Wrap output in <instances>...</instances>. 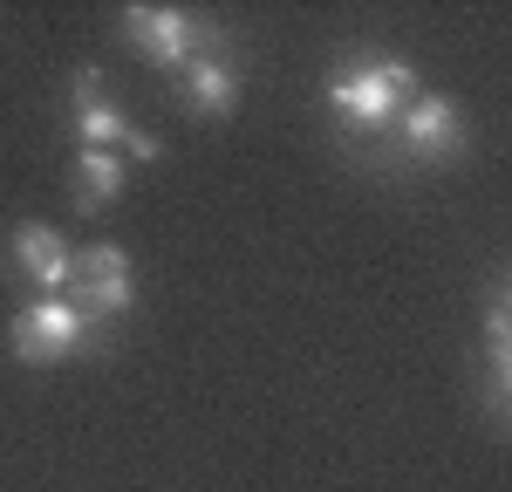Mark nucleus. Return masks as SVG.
Here are the masks:
<instances>
[{
  "label": "nucleus",
  "mask_w": 512,
  "mask_h": 492,
  "mask_svg": "<svg viewBox=\"0 0 512 492\" xmlns=\"http://www.w3.org/2000/svg\"><path fill=\"white\" fill-rule=\"evenodd\" d=\"M417 96V69L410 62H390V55H362V62H342L328 76V110L355 130H390Z\"/></svg>",
  "instance_id": "obj_1"
},
{
  "label": "nucleus",
  "mask_w": 512,
  "mask_h": 492,
  "mask_svg": "<svg viewBox=\"0 0 512 492\" xmlns=\"http://www.w3.org/2000/svg\"><path fill=\"white\" fill-rule=\"evenodd\" d=\"M62 301H76L89 322L123 315V308L137 301V267H130V253H123V246H82L76 267H69V294H62Z\"/></svg>",
  "instance_id": "obj_5"
},
{
  "label": "nucleus",
  "mask_w": 512,
  "mask_h": 492,
  "mask_svg": "<svg viewBox=\"0 0 512 492\" xmlns=\"http://www.w3.org/2000/svg\"><path fill=\"white\" fill-rule=\"evenodd\" d=\"M123 41H130L144 62H158L164 76H185L198 55L219 48V28L192 21L185 7H123Z\"/></svg>",
  "instance_id": "obj_3"
},
{
  "label": "nucleus",
  "mask_w": 512,
  "mask_h": 492,
  "mask_svg": "<svg viewBox=\"0 0 512 492\" xmlns=\"http://www.w3.org/2000/svg\"><path fill=\"white\" fill-rule=\"evenodd\" d=\"M69 185H76V205H82V212H103V205L117 199V185H123V158H117V151H76Z\"/></svg>",
  "instance_id": "obj_9"
},
{
  "label": "nucleus",
  "mask_w": 512,
  "mask_h": 492,
  "mask_svg": "<svg viewBox=\"0 0 512 492\" xmlns=\"http://www.w3.org/2000/svg\"><path fill=\"white\" fill-rule=\"evenodd\" d=\"M14 267L41 287V294H69V267H76V246L62 240L55 226H21L14 233Z\"/></svg>",
  "instance_id": "obj_7"
},
{
  "label": "nucleus",
  "mask_w": 512,
  "mask_h": 492,
  "mask_svg": "<svg viewBox=\"0 0 512 492\" xmlns=\"http://www.w3.org/2000/svg\"><path fill=\"white\" fill-rule=\"evenodd\" d=\"M396 137H403V158L437 164L465 151V110L444 103V96H410V110L396 117Z\"/></svg>",
  "instance_id": "obj_6"
},
{
  "label": "nucleus",
  "mask_w": 512,
  "mask_h": 492,
  "mask_svg": "<svg viewBox=\"0 0 512 492\" xmlns=\"http://www.w3.org/2000/svg\"><path fill=\"white\" fill-rule=\"evenodd\" d=\"M178 103H185L192 117H226V110L239 103V69L219 55V48H212V55H198L192 69L178 76Z\"/></svg>",
  "instance_id": "obj_8"
},
{
  "label": "nucleus",
  "mask_w": 512,
  "mask_h": 492,
  "mask_svg": "<svg viewBox=\"0 0 512 492\" xmlns=\"http://www.w3.org/2000/svg\"><path fill=\"white\" fill-rule=\"evenodd\" d=\"M7 342H14V356H21V363L48 369V363H62V356H76V349H103V328L89 322L76 301L41 294V301H28V308L14 315Z\"/></svg>",
  "instance_id": "obj_2"
},
{
  "label": "nucleus",
  "mask_w": 512,
  "mask_h": 492,
  "mask_svg": "<svg viewBox=\"0 0 512 492\" xmlns=\"http://www.w3.org/2000/svg\"><path fill=\"white\" fill-rule=\"evenodd\" d=\"M69 117H76L82 151H117V158L130 151V158H144V164L164 151L158 137H144V130L103 96V76H96V69H76V82H69Z\"/></svg>",
  "instance_id": "obj_4"
}]
</instances>
